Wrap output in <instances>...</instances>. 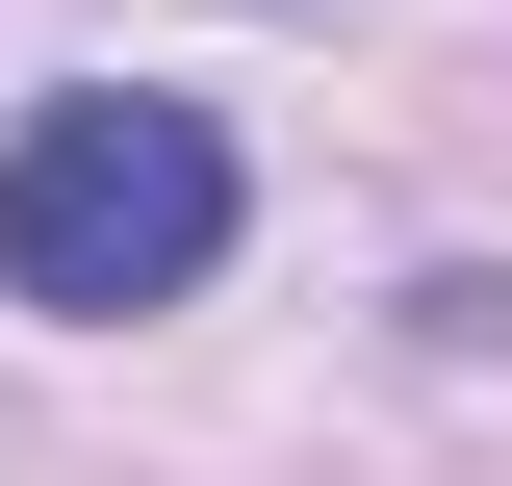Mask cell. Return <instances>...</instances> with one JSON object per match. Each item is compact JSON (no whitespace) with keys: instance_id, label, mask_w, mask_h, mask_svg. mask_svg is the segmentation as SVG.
<instances>
[{"instance_id":"6da1fadb","label":"cell","mask_w":512,"mask_h":486,"mask_svg":"<svg viewBox=\"0 0 512 486\" xmlns=\"http://www.w3.org/2000/svg\"><path fill=\"white\" fill-rule=\"evenodd\" d=\"M205 256H231V128L205 103H128V77H77V103L0 128V307H180Z\"/></svg>"}]
</instances>
